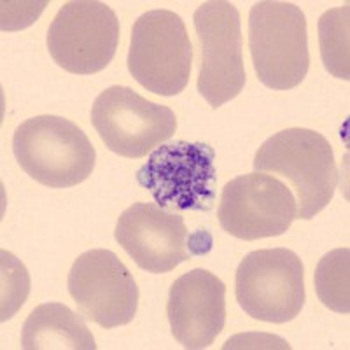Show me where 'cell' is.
Masks as SVG:
<instances>
[{"label":"cell","instance_id":"cell-1","mask_svg":"<svg viewBox=\"0 0 350 350\" xmlns=\"http://www.w3.org/2000/svg\"><path fill=\"white\" fill-rule=\"evenodd\" d=\"M254 170L289 180L296 191V219H312L324 211L338 186L329 140L308 128H287L265 140L254 156Z\"/></svg>","mask_w":350,"mask_h":350},{"label":"cell","instance_id":"cell-2","mask_svg":"<svg viewBox=\"0 0 350 350\" xmlns=\"http://www.w3.org/2000/svg\"><path fill=\"white\" fill-rule=\"evenodd\" d=\"M12 152L27 175L42 186L74 187L92 175L96 152L76 123L60 116H36L14 131Z\"/></svg>","mask_w":350,"mask_h":350},{"label":"cell","instance_id":"cell-3","mask_svg":"<svg viewBox=\"0 0 350 350\" xmlns=\"http://www.w3.org/2000/svg\"><path fill=\"white\" fill-rule=\"evenodd\" d=\"M249 49L256 76L267 88L286 92L310 68L306 18L291 2H258L249 14Z\"/></svg>","mask_w":350,"mask_h":350},{"label":"cell","instance_id":"cell-4","mask_svg":"<svg viewBox=\"0 0 350 350\" xmlns=\"http://www.w3.org/2000/svg\"><path fill=\"white\" fill-rule=\"evenodd\" d=\"M193 46L183 18L167 9L144 12L131 28L128 70L148 92L175 96L186 90Z\"/></svg>","mask_w":350,"mask_h":350},{"label":"cell","instance_id":"cell-5","mask_svg":"<svg viewBox=\"0 0 350 350\" xmlns=\"http://www.w3.org/2000/svg\"><path fill=\"white\" fill-rule=\"evenodd\" d=\"M215 152L202 142L161 144L137 172V183L168 212H208L215 203Z\"/></svg>","mask_w":350,"mask_h":350},{"label":"cell","instance_id":"cell-6","mask_svg":"<svg viewBox=\"0 0 350 350\" xmlns=\"http://www.w3.org/2000/svg\"><path fill=\"white\" fill-rule=\"evenodd\" d=\"M235 295L240 308L256 321L284 324L305 305V268L289 249H261L237 268Z\"/></svg>","mask_w":350,"mask_h":350},{"label":"cell","instance_id":"cell-7","mask_svg":"<svg viewBox=\"0 0 350 350\" xmlns=\"http://www.w3.org/2000/svg\"><path fill=\"white\" fill-rule=\"evenodd\" d=\"M200 42L198 93L212 109L237 98L245 88L240 12L231 2L211 0L195 11Z\"/></svg>","mask_w":350,"mask_h":350},{"label":"cell","instance_id":"cell-8","mask_svg":"<svg viewBox=\"0 0 350 350\" xmlns=\"http://www.w3.org/2000/svg\"><path fill=\"white\" fill-rule=\"evenodd\" d=\"M92 123L109 151L131 159L148 156L177 130L170 107L154 104L126 86H111L96 96Z\"/></svg>","mask_w":350,"mask_h":350},{"label":"cell","instance_id":"cell-9","mask_svg":"<svg viewBox=\"0 0 350 350\" xmlns=\"http://www.w3.org/2000/svg\"><path fill=\"white\" fill-rule=\"evenodd\" d=\"M120 21L104 2L74 0L56 12L48 32V49L64 70L90 76L104 70L116 56Z\"/></svg>","mask_w":350,"mask_h":350},{"label":"cell","instance_id":"cell-10","mask_svg":"<svg viewBox=\"0 0 350 350\" xmlns=\"http://www.w3.org/2000/svg\"><path fill=\"white\" fill-rule=\"evenodd\" d=\"M219 224L240 240L284 235L298 217V205L289 187L262 172L240 175L223 187Z\"/></svg>","mask_w":350,"mask_h":350},{"label":"cell","instance_id":"cell-11","mask_svg":"<svg viewBox=\"0 0 350 350\" xmlns=\"http://www.w3.org/2000/svg\"><path fill=\"white\" fill-rule=\"evenodd\" d=\"M67 286L84 319L105 329L126 326L137 315L139 287L112 251L83 252L72 265Z\"/></svg>","mask_w":350,"mask_h":350},{"label":"cell","instance_id":"cell-12","mask_svg":"<svg viewBox=\"0 0 350 350\" xmlns=\"http://www.w3.org/2000/svg\"><path fill=\"white\" fill-rule=\"evenodd\" d=\"M114 237L137 267L149 273H167L193 256L183 215L154 203L128 207L118 219Z\"/></svg>","mask_w":350,"mask_h":350},{"label":"cell","instance_id":"cell-13","mask_svg":"<svg viewBox=\"0 0 350 350\" xmlns=\"http://www.w3.org/2000/svg\"><path fill=\"white\" fill-rule=\"evenodd\" d=\"M167 315L184 349H207L226 324V286L203 268L187 271L172 284Z\"/></svg>","mask_w":350,"mask_h":350},{"label":"cell","instance_id":"cell-14","mask_svg":"<svg viewBox=\"0 0 350 350\" xmlns=\"http://www.w3.org/2000/svg\"><path fill=\"white\" fill-rule=\"evenodd\" d=\"M25 350H95L96 343L83 317L62 303H42L25 321Z\"/></svg>","mask_w":350,"mask_h":350},{"label":"cell","instance_id":"cell-15","mask_svg":"<svg viewBox=\"0 0 350 350\" xmlns=\"http://www.w3.org/2000/svg\"><path fill=\"white\" fill-rule=\"evenodd\" d=\"M350 5L329 9L319 20V46L324 68L333 77L350 79Z\"/></svg>","mask_w":350,"mask_h":350},{"label":"cell","instance_id":"cell-16","mask_svg":"<svg viewBox=\"0 0 350 350\" xmlns=\"http://www.w3.org/2000/svg\"><path fill=\"white\" fill-rule=\"evenodd\" d=\"M315 291L326 308L338 314L350 310V249L327 252L315 270Z\"/></svg>","mask_w":350,"mask_h":350},{"label":"cell","instance_id":"cell-17","mask_svg":"<svg viewBox=\"0 0 350 350\" xmlns=\"http://www.w3.org/2000/svg\"><path fill=\"white\" fill-rule=\"evenodd\" d=\"M30 293L27 268L11 252L2 251V321L14 315Z\"/></svg>","mask_w":350,"mask_h":350},{"label":"cell","instance_id":"cell-18","mask_svg":"<svg viewBox=\"0 0 350 350\" xmlns=\"http://www.w3.org/2000/svg\"><path fill=\"white\" fill-rule=\"evenodd\" d=\"M48 2H2V30H20L37 20Z\"/></svg>","mask_w":350,"mask_h":350}]
</instances>
